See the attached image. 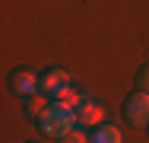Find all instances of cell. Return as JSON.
Returning <instances> with one entry per match:
<instances>
[{"label": "cell", "instance_id": "6da1fadb", "mask_svg": "<svg viewBox=\"0 0 149 143\" xmlns=\"http://www.w3.org/2000/svg\"><path fill=\"white\" fill-rule=\"evenodd\" d=\"M38 130L45 134V137H51V140H60L63 134H70L73 127H76V111L73 108H67V105H60V102H54V105H48V111L38 118Z\"/></svg>", "mask_w": 149, "mask_h": 143}, {"label": "cell", "instance_id": "7a4b0ae2", "mask_svg": "<svg viewBox=\"0 0 149 143\" xmlns=\"http://www.w3.org/2000/svg\"><path fill=\"white\" fill-rule=\"evenodd\" d=\"M127 118L136 124V127H149V92H133L127 99Z\"/></svg>", "mask_w": 149, "mask_h": 143}, {"label": "cell", "instance_id": "3957f363", "mask_svg": "<svg viewBox=\"0 0 149 143\" xmlns=\"http://www.w3.org/2000/svg\"><path fill=\"white\" fill-rule=\"evenodd\" d=\"M76 124L79 127H98V124H105V105H98L95 99L86 95V102L76 108Z\"/></svg>", "mask_w": 149, "mask_h": 143}, {"label": "cell", "instance_id": "277c9868", "mask_svg": "<svg viewBox=\"0 0 149 143\" xmlns=\"http://www.w3.org/2000/svg\"><path fill=\"white\" fill-rule=\"evenodd\" d=\"M10 89H13L16 95L29 99V95H35V92H41V76H35V73H29V70H16Z\"/></svg>", "mask_w": 149, "mask_h": 143}, {"label": "cell", "instance_id": "5b68a950", "mask_svg": "<svg viewBox=\"0 0 149 143\" xmlns=\"http://www.w3.org/2000/svg\"><path fill=\"white\" fill-rule=\"evenodd\" d=\"M70 86V73L63 70V67H51V70H45V76H41V92L45 95H57L60 89H67Z\"/></svg>", "mask_w": 149, "mask_h": 143}, {"label": "cell", "instance_id": "8992f818", "mask_svg": "<svg viewBox=\"0 0 149 143\" xmlns=\"http://www.w3.org/2000/svg\"><path fill=\"white\" fill-rule=\"evenodd\" d=\"M89 143H124V134H120V127H114V124H98L95 134L89 137Z\"/></svg>", "mask_w": 149, "mask_h": 143}, {"label": "cell", "instance_id": "52a82bcc", "mask_svg": "<svg viewBox=\"0 0 149 143\" xmlns=\"http://www.w3.org/2000/svg\"><path fill=\"white\" fill-rule=\"evenodd\" d=\"M54 102H60V105H67V108H73V111H76V108L86 102V95H83L79 89H73V86H67V89H60L57 95H54Z\"/></svg>", "mask_w": 149, "mask_h": 143}, {"label": "cell", "instance_id": "ba28073f", "mask_svg": "<svg viewBox=\"0 0 149 143\" xmlns=\"http://www.w3.org/2000/svg\"><path fill=\"white\" fill-rule=\"evenodd\" d=\"M48 111V102H45V92H35L26 99V114L29 118H41V114Z\"/></svg>", "mask_w": 149, "mask_h": 143}, {"label": "cell", "instance_id": "9c48e42d", "mask_svg": "<svg viewBox=\"0 0 149 143\" xmlns=\"http://www.w3.org/2000/svg\"><path fill=\"white\" fill-rule=\"evenodd\" d=\"M60 143H89V137H86L79 127H73L70 134H63V137H60Z\"/></svg>", "mask_w": 149, "mask_h": 143}, {"label": "cell", "instance_id": "30bf717a", "mask_svg": "<svg viewBox=\"0 0 149 143\" xmlns=\"http://www.w3.org/2000/svg\"><path fill=\"white\" fill-rule=\"evenodd\" d=\"M136 86H140L143 92H149V64L140 70V73H136Z\"/></svg>", "mask_w": 149, "mask_h": 143}]
</instances>
